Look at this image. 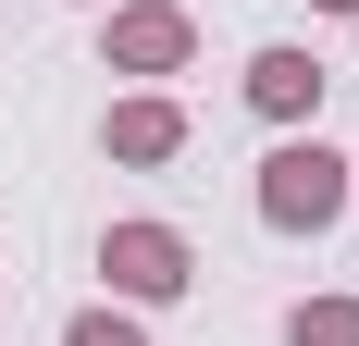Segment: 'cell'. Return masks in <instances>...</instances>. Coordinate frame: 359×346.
Wrapping results in <instances>:
<instances>
[{"mask_svg": "<svg viewBox=\"0 0 359 346\" xmlns=\"http://www.w3.org/2000/svg\"><path fill=\"white\" fill-rule=\"evenodd\" d=\"M100 272H111V297H149V310H161V297L198 284V247H186L174 223H111V235H100Z\"/></svg>", "mask_w": 359, "mask_h": 346, "instance_id": "cell-2", "label": "cell"}, {"mask_svg": "<svg viewBox=\"0 0 359 346\" xmlns=\"http://www.w3.org/2000/svg\"><path fill=\"white\" fill-rule=\"evenodd\" d=\"M100 137H111V161H174V148H186V111L174 99H111Z\"/></svg>", "mask_w": 359, "mask_h": 346, "instance_id": "cell-5", "label": "cell"}, {"mask_svg": "<svg viewBox=\"0 0 359 346\" xmlns=\"http://www.w3.org/2000/svg\"><path fill=\"white\" fill-rule=\"evenodd\" d=\"M62 346H149V334H137V310H74Z\"/></svg>", "mask_w": 359, "mask_h": 346, "instance_id": "cell-7", "label": "cell"}, {"mask_svg": "<svg viewBox=\"0 0 359 346\" xmlns=\"http://www.w3.org/2000/svg\"><path fill=\"white\" fill-rule=\"evenodd\" d=\"M334 210H347V161H334L323 137H285L260 161V223H273V235H323Z\"/></svg>", "mask_w": 359, "mask_h": 346, "instance_id": "cell-1", "label": "cell"}, {"mask_svg": "<svg viewBox=\"0 0 359 346\" xmlns=\"http://www.w3.org/2000/svg\"><path fill=\"white\" fill-rule=\"evenodd\" d=\"M323 13H359V0H323Z\"/></svg>", "mask_w": 359, "mask_h": 346, "instance_id": "cell-8", "label": "cell"}, {"mask_svg": "<svg viewBox=\"0 0 359 346\" xmlns=\"http://www.w3.org/2000/svg\"><path fill=\"white\" fill-rule=\"evenodd\" d=\"M186 50H198V25H186L174 0H124V13H111V37H100L111 74H186Z\"/></svg>", "mask_w": 359, "mask_h": 346, "instance_id": "cell-3", "label": "cell"}, {"mask_svg": "<svg viewBox=\"0 0 359 346\" xmlns=\"http://www.w3.org/2000/svg\"><path fill=\"white\" fill-rule=\"evenodd\" d=\"M248 111L260 124H310V111H323V62H310V50H260L248 62Z\"/></svg>", "mask_w": 359, "mask_h": 346, "instance_id": "cell-4", "label": "cell"}, {"mask_svg": "<svg viewBox=\"0 0 359 346\" xmlns=\"http://www.w3.org/2000/svg\"><path fill=\"white\" fill-rule=\"evenodd\" d=\"M285 346H359V297H310L285 321Z\"/></svg>", "mask_w": 359, "mask_h": 346, "instance_id": "cell-6", "label": "cell"}]
</instances>
